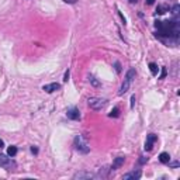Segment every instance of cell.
I'll return each instance as SVG.
<instances>
[{"label": "cell", "mask_w": 180, "mask_h": 180, "mask_svg": "<svg viewBox=\"0 0 180 180\" xmlns=\"http://www.w3.org/2000/svg\"><path fill=\"white\" fill-rule=\"evenodd\" d=\"M130 3H137V0H128Z\"/></svg>", "instance_id": "4316f807"}, {"label": "cell", "mask_w": 180, "mask_h": 180, "mask_svg": "<svg viewBox=\"0 0 180 180\" xmlns=\"http://www.w3.org/2000/svg\"><path fill=\"white\" fill-rule=\"evenodd\" d=\"M179 9H180V7H179V4L173 6V7H172V13H173L174 15H176V14H179Z\"/></svg>", "instance_id": "e0dca14e"}, {"label": "cell", "mask_w": 180, "mask_h": 180, "mask_svg": "<svg viewBox=\"0 0 180 180\" xmlns=\"http://www.w3.org/2000/svg\"><path fill=\"white\" fill-rule=\"evenodd\" d=\"M68 79H69V70H66V72H65V77H64V82H68Z\"/></svg>", "instance_id": "ffe728a7"}, {"label": "cell", "mask_w": 180, "mask_h": 180, "mask_svg": "<svg viewBox=\"0 0 180 180\" xmlns=\"http://www.w3.org/2000/svg\"><path fill=\"white\" fill-rule=\"evenodd\" d=\"M66 116H68V118L76 121V120H80V111L76 107H72V108H69V110L66 111Z\"/></svg>", "instance_id": "8992f818"}, {"label": "cell", "mask_w": 180, "mask_h": 180, "mask_svg": "<svg viewBox=\"0 0 180 180\" xmlns=\"http://www.w3.org/2000/svg\"><path fill=\"white\" fill-rule=\"evenodd\" d=\"M0 166L4 169H7V170H10L11 168H14V162H13L11 158H9L7 155H4V153H0Z\"/></svg>", "instance_id": "5b68a950"}, {"label": "cell", "mask_w": 180, "mask_h": 180, "mask_svg": "<svg viewBox=\"0 0 180 180\" xmlns=\"http://www.w3.org/2000/svg\"><path fill=\"white\" fill-rule=\"evenodd\" d=\"M15 153H17V148L15 147H9V149H7V155L9 156H15Z\"/></svg>", "instance_id": "5bb4252c"}, {"label": "cell", "mask_w": 180, "mask_h": 180, "mask_svg": "<svg viewBox=\"0 0 180 180\" xmlns=\"http://www.w3.org/2000/svg\"><path fill=\"white\" fill-rule=\"evenodd\" d=\"M89 106H90V108H93V110H101V108H104L107 104V100H104V99H100V97H90L87 100Z\"/></svg>", "instance_id": "277c9868"}, {"label": "cell", "mask_w": 180, "mask_h": 180, "mask_svg": "<svg viewBox=\"0 0 180 180\" xmlns=\"http://www.w3.org/2000/svg\"><path fill=\"white\" fill-rule=\"evenodd\" d=\"M134 104H135V96L131 97V108H134Z\"/></svg>", "instance_id": "7402d4cb"}, {"label": "cell", "mask_w": 180, "mask_h": 180, "mask_svg": "<svg viewBox=\"0 0 180 180\" xmlns=\"http://www.w3.org/2000/svg\"><path fill=\"white\" fill-rule=\"evenodd\" d=\"M90 82L93 83V86H96V87H99V86H100V83L97 82V80L94 79V77H90Z\"/></svg>", "instance_id": "d6986e66"}, {"label": "cell", "mask_w": 180, "mask_h": 180, "mask_svg": "<svg viewBox=\"0 0 180 180\" xmlns=\"http://www.w3.org/2000/svg\"><path fill=\"white\" fill-rule=\"evenodd\" d=\"M155 25L158 28L160 37L174 38V41H177V37H179V24L176 21H156Z\"/></svg>", "instance_id": "6da1fadb"}, {"label": "cell", "mask_w": 180, "mask_h": 180, "mask_svg": "<svg viewBox=\"0 0 180 180\" xmlns=\"http://www.w3.org/2000/svg\"><path fill=\"white\" fill-rule=\"evenodd\" d=\"M145 2H147V4H153V3H155V0H145Z\"/></svg>", "instance_id": "603a6c76"}, {"label": "cell", "mask_w": 180, "mask_h": 180, "mask_svg": "<svg viewBox=\"0 0 180 180\" xmlns=\"http://www.w3.org/2000/svg\"><path fill=\"white\" fill-rule=\"evenodd\" d=\"M73 143H75V148H76L80 153H89V151H90V147H89L87 139H86L83 135H76V137H75Z\"/></svg>", "instance_id": "3957f363"}, {"label": "cell", "mask_w": 180, "mask_h": 180, "mask_svg": "<svg viewBox=\"0 0 180 180\" xmlns=\"http://www.w3.org/2000/svg\"><path fill=\"white\" fill-rule=\"evenodd\" d=\"M120 116V108L118 107H114L113 110H111V113L108 114V117H118Z\"/></svg>", "instance_id": "9a60e30c"}, {"label": "cell", "mask_w": 180, "mask_h": 180, "mask_svg": "<svg viewBox=\"0 0 180 180\" xmlns=\"http://www.w3.org/2000/svg\"><path fill=\"white\" fill-rule=\"evenodd\" d=\"M141 174H142V172H141V170H134V172H130V173L124 174L122 179H124V180H138L141 177Z\"/></svg>", "instance_id": "ba28073f"}, {"label": "cell", "mask_w": 180, "mask_h": 180, "mask_svg": "<svg viewBox=\"0 0 180 180\" xmlns=\"http://www.w3.org/2000/svg\"><path fill=\"white\" fill-rule=\"evenodd\" d=\"M165 10H169V9H168V7H165V6H159L156 11H158V14H165V13H166Z\"/></svg>", "instance_id": "2e32d148"}, {"label": "cell", "mask_w": 180, "mask_h": 180, "mask_svg": "<svg viewBox=\"0 0 180 180\" xmlns=\"http://www.w3.org/2000/svg\"><path fill=\"white\" fill-rule=\"evenodd\" d=\"M172 166H173V168H177V166H179V163H177V162H173V163H172Z\"/></svg>", "instance_id": "cb8c5ba5"}, {"label": "cell", "mask_w": 180, "mask_h": 180, "mask_svg": "<svg viewBox=\"0 0 180 180\" xmlns=\"http://www.w3.org/2000/svg\"><path fill=\"white\" fill-rule=\"evenodd\" d=\"M159 160L162 162V163H169V162H170V155H169L168 152H162L160 155H159Z\"/></svg>", "instance_id": "7c38bea8"}, {"label": "cell", "mask_w": 180, "mask_h": 180, "mask_svg": "<svg viewBox=\"0 0 180 180\" xmlns=\"http://www.w3.org/2000/svg\"><path fill=\"white\" fill-rule=\"evenodd\" d=\"M124 162H125L124 156H118V158H116V160H114V163H113V166H111V169H113V170H116V169L121 168V166L124 165Z\"/></svg>", "instance_id": "30bf717a"}, {"label": "cell", "mask_w": 180, "mask_h": 180, "mask_svg": "<svg viewBox=\"0 0 180 180\" xmlns=\"http://www.w3.org/2000/svg\"><path fill=\"white\" fill-rule=\"evenodd\" d=\"M135 75H137V72H135L134 68H131V69L127 72V75H125V79H124V83L121 85V89H120L118 94H124V93L128 92V89H130V86H131L132 80L135 79Z\"/></svg>", "instance_id": "7a4b0ae2"}, {"label": "cell", "mask_w": 180, "mask_h": 180, "mask_svg": "<svg viewBox=\"0 0 180 180\" xmlns=\"http://www.w3.org/2000/svg\"><path fill=\"white\" fill-rule=\"evenodd\" d=\"M149 69H151V72H152V75H158L159 68H158V65H156V64L151 62V64H149Z\"/></svg>", "instance_id": "4fadbf2b"}, {"label": "cell", "mask_w": 180, "mask_h": 180, "mask_svg": "<svg viewBox=\"0 0 180 180\" xmlns=\"http://www.w3.org/2000/svg\"><path fill=\"white\" fill-rule=\"evenodd\" d=\"M166 73H168V70H166V68H162V73H160V76H159V79H165Z\"/></svg>", "instance_id": "ac0fdd59"}, {"label": "cell", "mask_w": 180, "mask_h": 180, "mask_svg": "<svg viewBox=\"0 0 180 180\" xmlns=\"http://www.w3.org/2000/svg\"><path fill=\"white\" fill-rule=\"evenodd\" d=\"M156 139H158V137H156L155 134H149L147 137V141H145V151H151L153 148V143L156 142Z\"/></svg>", "instance_id": "52a82bcc"}, {"label": "cell", "mask_w": 180, "mask_h": 180, "mask_svg": "<svg viewBox=\"0 0 180 180\" xmlns=\"http://www.w3.org/2000/svg\"><path fill=\"white\" fill-rule=\"evenodd\" d=\"M116 70H117V72H118V73H120V72H121V66H120V64H118V62H116Z\"/></svg>", "instance_id": "44dd1931"}, {"label": "cell", "mask_w": 180, "mask_h": 180, "mask_svg": "<svg viewBox=\"0 0 180 180\" xmlns=\"http://www.w3.org/2000/svg\"><path fill=\"white\" fill-rule=\"evenodd\" d=\"M65 2H66V3L68 2H69V3H75V0H65Z\"/></svg>", "instance_id": "d4e9b609"}, {"label": "cell", "mask_w": 180, "mask_h": 180, "mask_svg": "<svg viewBox=\"0 0 180 180\" xmlns=\"http://www.w3.org/2000/svg\"><path fill=\"white\" fill-rule=\"evenodd\" d=\"M94 177V174L92 173H85V172H80V173H76L73 176V179H92Z\"/></svg>", "instance_id": "8fae6325"}, {"label": "cell", "mask_w": 180, "mask_h": 180, "mask_svg": "<svg viewBox=\"0 0 180 180\" xmlns=\"http://www.w3.org/2000/svg\"><path fill=\"white\" fill-rule=\"evenodd\" d=\"M59 89H61V85H59V83H49V85L44 86L42 90L46 93H54V92H56V90H59Z\"/></svg>", "instance_id": "9c48e42d"}, {"label": "cell", "mask_w": 180, "mask_h": 180, "mask_svg": "<svg viewBox=\"0 0 180 180\" xmlns=\"http://www.w3.org/2000/svg\"><path fill=\"white\" fill-rule=\"evenodd\" d=\"M3 145H4V142H3V141H2V139H0V148L3 147Z\"/></svg>", "instance_id": "484cf974"}]
</instances>
